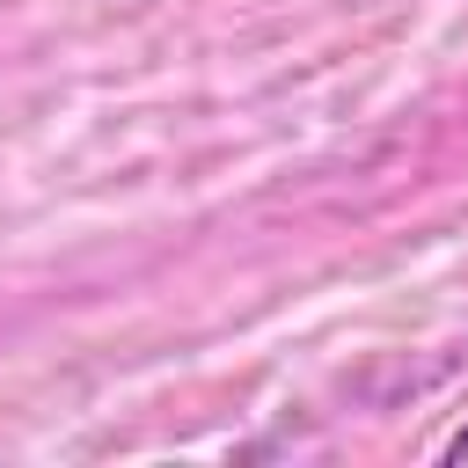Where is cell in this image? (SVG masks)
<instances>
[{
  "label": "cell",
  "mask_w": 468,
  "mask_h": 468,
  "mask_svg": "<svg viewBox=\"0 0 468 468\" xmlns=\"http://www.w3.org/2000/svg\"><path fill=\"white\" fill-rule=\"evenodd\" d=\"M439 461H446V468H468V424H461V431L439 446Z\"/></svg>",
  "instance_id": "1"
}]
</instances>
